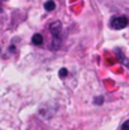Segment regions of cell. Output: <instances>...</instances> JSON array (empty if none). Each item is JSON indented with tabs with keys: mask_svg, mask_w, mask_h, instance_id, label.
I'll return each mask as SVG.
<instances>
[{
	"mask_svg": "<svg viewBox=\"0 0 129 130\" xmlns=\"http://www.w3.org/2000/svg\"><path fill=\"white\" fill-rule=\"evenodd\" d=\"M67 73H68V72H67L66 68H61V70L58 71V76H60L61 78H65V77L67 76Z\"/></svg>",
	"mask_w": 129,
	"mask_h": 130,
	"instance_id": "5b68a950",
	"label": "cell"
},
{
	"mask_svg": "<svg viewBox=\"0 0 129 130\" xmlns=\"http://www.w3.org/2000/svg\"><path fill=\"white\" fill-rule=\"evenodd\" d=\"M61 29H62V24L60 22H53L51 25H49V30L52 32V36H53V45L52 48L53 49H57L60 47V33H61Z\"/></svg>",
	"mask_w": 129,
	"mask_h": 130,
	"instance_id": "6da1fadb",
	"label": "cell"
},
{
	"mask_svg": "<svg viewBox=\"0 0 129 130\" xmlns=\"http://www.w3.org/2000/svg\"><path fill=\"white\" fill-rule=\"evenodd\" d=\"M103 102H104V97L103 96H97V97L94 99V104L95 105H101Z\"/></svg>",
	"mask_w": 129,
	"mask_h": 130,
	"instance_id": "8992f818",
	"label": "cell"
},
{
	"mask_svg": "<svg viewBox=\"0 0 129 130\" xmlns=\"http://www.w3.org/2000/svg\"><path fill=\"white\" fill-rule=\"evenodd\" d=\"M129 24V20L127 17H114L110 20V27L113 29H124Z\"/></svg>",
	"mask_w": 129,
	"mask_h": 130,
	"instance_id": "7a4b0ae2",
	"label": "cell"
},
{
	"mask_svg": "<svg viewBox=\"0 0 129 130\" xmlns=\"http://www.w3.org/2000/svg\"><path fill=\"white\" fill-rule=\"evenodd\" d=\"M32 43L36 44V45H41V44L43 43V37L39 34V33L34 34V36L32 37Z\"/></svg>",
	"mask_w": 129,
	"mask_h": 130,
	"instance_id": "3957f363",
	"label": "cell"
},
{
	"mask_svg": "<svg viewBox=\"0 0 129 130\" xmlns=\"http://www.w3.org/2000/svg\"><path fill=\"white\" fill-rule=\"evenodd\" d=\"M122 130H129V120H127V121L122 125Z\"/></svg>",
	"mask_w": 129,
	"mask_h": 130,
	"instance_id": "52a82bcc",
	"label": "cell"
},
{
	"mask_svg": "<svg viewBox=\"0 0 129 130\" xmlns=\"http://www.w3.org/2000/svg\"><path fill=\"white\" fill-rule=\"evenodd\" d=\"M44 9H46L47 11H52V10H54V9H56V4H54V1H52V0L46 1V3H44Z\"/></svg>",
	"mask_w": 129,
	"mask_h": 130,
	"instance_id": "277c9868",
	"label": "cell"
}]
</instances>
